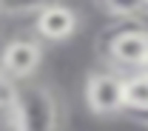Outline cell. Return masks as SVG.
Segmentation results:
<instances>
[{
  "label": "cell",
  "instance_id": "1",
  "mask_svg": "<svg viewBox=\"0 0 148 131\" xmlns=\"http://www.w3.org/2000/svg\"><path fill=\"white\" fill-rule=\"evenodd\" d=\"M12 114L17 131H57L60 126V106L49 86L43 83H17Z\"/></svg>",
  "mask_w": 148,
  "mask_h": 131
},
{
  "label": "cell",
  "instance_id": "2",
  "mask_svg": "<svg viewBox=\"0 0 148 131\" xmlns=\"http://www.w3.org/2000/svg\"><path fill=\"white\" fill-rule=\"evenodd\" d=\"M103 54L120 69L143 71L148 63V29L143 23H128L108 32L103 40Z\"/></svg>",
  "mask_w": 148,
  "mask_h": 131
},
{
  "label": "cell",
  "instance_id": "3",
  "mask_svg": "<svg viewBox=\"0 0 148 131\" xmlns=\"http://www.w3.org/2000/svg\"><path fill=\"white\" fill-rule=\"evenodd\" d=\"M86 106L97 117L125 111V77L117 71H94L86 80Z\"/></svg>",
  "mask_w": 148,
  "mask_h": 131
},
{
  "label": "cell",
  "instance_id": "4",
  "mask_svg": "<svg viewBox=\"0 0 148 131\" xmlns=\"http://www.w3.org/2000/svg\"><path fill=\"white\" fill-rule=\"evenodd\" d=\"M40 63H43V46L32 37H14V40H9L3 46V51H0V69L14 83L29 80L37 71Z\"/></svg>",
  "mask_w": 148,
  "mask_h": 131
},
{
  "label": "cell",
  "instance_id": "5",
  "mask_svg": "<svg viewBox=\"0 0 148 131\" xmlns=\"http://www.w3.org/2000/svg\"><path fill=\"white\" fill-rule=\"evenodd\" d=\"M77 26H80L77 12L71 6H66V3H57V0L49 3L46 9H40L34 17L37 34L43 40H49V43H66L69 37H74Z\"/></svg>",
  "mask_w": 148,
  "mask_h": 131
},
{
  "label": "cell",
  "instance_id": "6",
  "mask_svg": "<svg viewBox=\"0 0 148 131\" xmlns=\"http://www.w3.org/2000/svg\"><path fill=\"white\" fill-rule=\"evenodd\" d=\"M103 6V12H108L117 20H128L137 23L148 14V0H97Z\"/></svg>",
  "mask_w": 148,
  "mask_h": 131
},
{
  "label": "cell",
  "instance_id": "7",
  "mask_svg": "<svg viewBox=\"0 0 148 131\" xmlns=\"http://www.w3.org/2000/svg\"><path fill=\"white\" fill-rule=\"evenodd\" d=\"M125 108L148 111V71H134L125 77Z\"/></svg>",
  "mask_w": 148,
  "mask_h": 131
},
{
  "label": "cell",
  "instance_id": "8",
  "mask_svg": "<svg viewBox=\"0 0 148 131\" xmlns=\"http://www.w3.org/2000/svg\"><path fill=\"white\" fill-rule=\"evenodd\" d=\"M49 3H54V0H0V12L9 17V14H32V12H40V9H46Z\"/></svg>",
  "mask_w": 148,
  "mask_h": 131
},
{
  "label": "cell",
  "instance_id": "9",
  "mask_svg": "<svg viewBox=\"0 0 148 131\" xmlns=\"http://www.w3.org/2000/svg\"><path fill=\"white\" fill-rule=\"evenodd\" d=\"M14 91H17V83L12 77H6L0 69V108H9L14 103Z\"/></svg>",
  "mask_w": 148,
  "mask_h": 131
},
{
  "label": "cell",
  "instance_id": "10",
  "mask_svg": "<svg viewBox=\"0 0 148 131\" xmlns=\"http://www.w3.org/2000/svg\"><path fill=\"white\" fill-rule=\"evenodd\" d=\"M0 131H17V123H14L12 106H9V108H0Z\"/></svg>",
  "mask_w": 148,
  "mask_h": 131
},
{
  "label": "cell",
  "instance_id": "11",
  "mask_svg": "<svg viewBox=\"0 0 148 131\" xmlns=\"http://www.w3.org/2000/svg\"><path fill=\"white\" fill-rule=\"evenodd\" d=\"M131 120H134V123H140V126H145V128H148V111H131Z\"/></svg>",
  "mask_w": 148,
  "mask_h": 131
},
{
  "label": "cell",
  "instance_id": "12",
  "mask_svg": "<svg viewBox=\"0 0 148 131\" xmlns=\"http://www.w3.org/2000/svg\"><path fill=\"white\" fill-rule=\"evenodd\" d=\"M3 34H6V14L0 12V37H3Z\"/></svg>",
  "mask_w": 148,
  "mask_h": 131
},
{
  "label": "cell",
  "instance_id": "13",
  "mask_svg": "<svg viewBox=\"0 0 148 131\" xmlns=\"http://www.w3.org/2000/svg\"><path fill=\"white\" fill-rule=\"evenodd\" d=\"M143 71H148V63H145V69H143Z\"/></svg>",
  "mask_w": 148,
  "mask_h": 131
}]
</instances>
